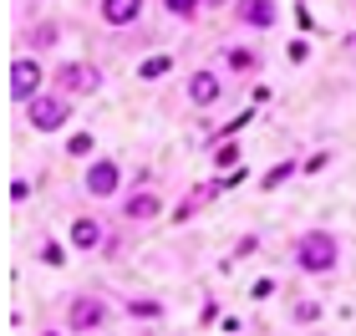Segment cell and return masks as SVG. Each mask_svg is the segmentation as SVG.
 <instances>
[{"label":"cell","instance_id":"obj_1","mask_svg":"<svg viewBox=\"0 0 356 336\" xmlns=\"http://www.w3.org/2000/svg\"><path fill=\"white\" fill-rule=\"evenodd\" d=\"M296 260H300V270H311V275H331L336 270V239L331 234H305L296 245Z\"/></svg>","mask_w":356,"mask_h":336},{"label":"cell","instance_id":"obj_2","mask_svg":"<svg viewBox=\"0 0 356 336\" xmlns=\"http://www.w3.org/2000/svg\"><path fill=\"white\" fill-rule=\"evenodd\" d=\"M26 122L36 127V133H56V127L67 122V97H46V92H36V97L26 102Z\"/></svg>","mask_w":356,"mask_h":336},{"label":"cell","instance_id":"obj_3","mask_svg":"<svg viewBox=\"0 0 356 336\" xmlns=\"http://www.w3.org/2000/svg\"><path fill=\"white\" fill-rule=\"evenodd\" d=\"M41 82H46L41 61H31V56L10 61V97H15V102H31V97L41 92Z\"/></svg>","mask_w":356,"mask_h":336},{"label":"cell","instance_id":"obj_4","mask_svg":"<svg viewBox=\"0 0 356 336\" xmlns=\"http://www.w3.org/2000/svg\"><path fill=\"white\" fill-rule=\"evenodd\" d=\"M56 82H61V92H67V97H87V92L102 87V72L87 67V61H67V67L56 72Z\"/></svg>","mask_w":356,"mask_h":336},{"label":"cell","instance_id":"obj_5","mask_svg":"<svg viewBox=\"0 0 356 336\" xmlns=\"http://www.w3.org/2000/svg\"><path fill=\"white\" fill-rule=\"evenodd\" d=\"M118 184H122V168H118V158H97V163L87 168V194H97V199L118 194Z\"/></svg>","mask_w":356,"mask_h":336},{"label":"cell","instance_id":"obj_6","mask_svg":"<svg viewBox=\"0 0 356 336\" xmlns=\"http://www.w3.org/2000/svg\"><path fill=\"white\" fill-rule=\"evenodd\" d=\"M280 21V6L275 0H239V26H250V31H265Z\"/></svg>","mask_w":356,"mask_h":336},{"label":"cell","instance_id":"obj_7","mask_svg":"<svg viewBox=\"0 0 356 336\" xmlns=\"http://www.w3.org/2000/svg\"><path fill=\"white\" fill-rule=\"evenodd\" d=\"M102 321H107L102 301H72V331H97Z\"/></svg>","mask_w":356,"mask_h":336},{"label":"cell","instance_id":"obj_8","mask_svg":"<svg viewBox=\"0 0 356 336\" xmlns=\"http://www.w3.org/2000/svg\"><path fill=\"white\" fill-rule=\"evenodd\" d=\"M158 209H163V199L148 194V189H138V194L122 199V214H127V219H158Z\"/></svg>","mask_w":356,"mask_h":336},{"label":"cell","instance_id":"obj_9","mask_svg":"<svg viewBox=\"0 0 356 336\" xmlns=\"http://www.w3.org/2000/svg\"><path fill=\"white\" fill-rule=\"evenodd\" d=\"M188 102H193V107H214V102H219V77H214V72H199V77L188 82Z\"/></svg>","mask_w":356,"mask_h":336},{"label":"cell","instance_id":"obj_10","mask_svg":"<svg viewBox=\"0 0 356 336\" xmlns=\"http://www.w3.org/2000/svg\"><path fill=\"white\" fill-rule=\"evenodd\" d=\"M72 245H76V250H97V245H102V224H97L92 214L72 219Z\"/></svg>","mask_w":356,"mask_h":336},{"label":"cell","instance_id":"obj_11","mask_svg":"<svg viewBox=\"0 0 356 336\" xmlns=\"http://www.w3.org/2000/svg\"><path fill=\"white\" fill-rule=\"evenodd\" d=\"M138 10H143V0H102V21H107V26L138 21Z\"/></svg>","mask_w":356,"mask_h":336},{"label":"cell","instance_id":"obj_12","mask_svg":"<svg viewBox=\"0 0 356 336\" xmlns=\"http://www.w3.org/2000/svg\"><path fill=\"white\" fill-rule=\"evenodd\" d=\"M168 67H173V56H163V51H158V56H148V61H143V82H158V77H168Z\"/></svg>","mask_w":356,"mask_h":336},{"label":"cell","instance_id":"obj_13","mask_svg":"<svg viewBox=\"0 0 356 336\" xmlns=\"http://www.w3.org/2000/svg\"><path fill=\"white\" fill-rule=\"evenodd\" d=\"M224 61H229L234 72H254V51H245V46H229V56H224Z\"/></svg>","mask_w":356,"mask_h":336},{"label":"cell","instance_id":"obj_14","mask_svg":"<svg viewBox=\"0 0 356 336\" xmlns=\"http://www.w3.org/2000/svg\"><path fill=\"white\" fill-rule=\"evenodd\" d=\"M290 173H296V163H275V168L265 173V189H280V184L290 179Z\"/></svg>","mask_w":356,"mask_h":336},{"label":"cell","instance_id":"obj_15","mask_svg":"<svg viewBox=\"0 0 356 336\" xmlns=\"http://www.w3.org/2000/svg\"><path fill=\"white\" fill-rule=\"evenodd\" d=\"M67 153H72V158L92 153V133H72V138H67Z\"/></svg>","mask_w":356,"mask_h":336},{"label":"cell","instance_id":"obj_16","mask_svg":"<svg viewBox=\"0 0 356 336\" xmlns=\"http://www.w3.org/2000/svg\"><path fill=\"white\" fill-rule=\"evenodd\" d=\"M214 163H219V168H234V163H239V148H229V143H224V148L214 153Z\"/></svg>","mask_w":356,"mask_h":336},{"label":"cell","instance_id":"obj_17","mask_svg":"<svg viewBox=\"0 0 356 336\" xmlns=\"http://www.w3.org/2000/svg\"><path fill=\"white\" fill-rule=\"evenodd\" d=\"M127 311H133V316H163V306H158V301H133Z\"/></svg>","mask_w":356,"mask_h":336},{"label":"cell","instance_id":"obj_18","mask_svg":"<svg viewBox=\"0 0 356 336\" xmlns=\"http://www.w3.org/2000/svg\"><path fill=\"white\" fill-rule=\"evenodd\" d=\"M163 6H168L173 15H193V10H199V0H163Z\"/></svg>","mask_w":356,"mask_h":336},{"label":"cell","instance_id":"obj_19","mask_svg":"<svg viewBox=\"0 0 356 336\" xmlns=\"http://www.w3.org/2000/svg\"><path fill=\"white\" fill-rule=\"evenodd\" d=\"M316 316H321V306H311V301H305V306L296 311V321H305V326H311V321H316Z\"/></svg>","mask_w":356,"mask_h":336},{"label":"cell","instance_id":"obj_20","mask_svg":"<svg viewBox=\"0 0 356 336\" xmlns=\"http://www.w3.org/2000/svg\"><path fill=\"white\" fill-rule=\"evenodd\" d=\"M56 41V26H36V46H51Z\"/></svg>","mask_w":356,"mask_h":336},{"label":"cell","instance_id":"obj_21","mask_svg":"<svg viewBox=\"0 0 356 336\" xmlns=\"http://www.w3.org/2000/svg\"><path fill=\"white\" fill-rule=\"evenodd\" d=\"M204 6H229V0H204Z\"/></svg>","mask_w":356,"mask_h":336}]
</instances>
